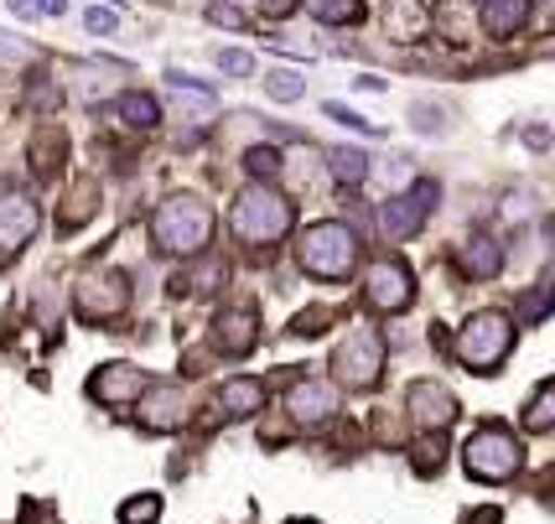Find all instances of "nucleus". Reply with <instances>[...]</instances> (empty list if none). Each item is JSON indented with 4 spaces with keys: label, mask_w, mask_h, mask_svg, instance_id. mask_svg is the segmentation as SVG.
Instances as JSON below:
<instances>
[{
    "label": "nucleus",
    "mask_w": 555,
    "mask_h": 524,
    "mask_svg": "<svg viewBox=\"0 0 555 524\" xmlns=\"http://www.w3.org/2000/svg\"><path fill=\"white\" fill-rule=\"evenodd\" d=\"M534 488H545V503L555 509V468H545V473L534 477Z\"/></svg>",
    "instance_id": "36"
},
{
    "label": "nucleus",
    "mask_w": 555,
    "mask_h": 524,
    "mask_svg": "<svg viewBox=\"0 0 555 524\" xmlns=\"http://www.w3.org/2000/svg\"><path fill=\"white\" fill-rule=\"evenodd\" d=\"M115 110H120V119L130 125V130H156L162 125V104H156V94H120L115 99Z\"/></svg>",
    "instance_id": "19"
},
{
    "label": "nucleus",
    "mask_w": 555,
    "mask_h": 524,
    "mask_svg": "<svg viewBox=\"0 0 555 524\" xmlns=\"http://www.w3.org/2000/svg\"><path fill=\"white\" fill-rule=\"evenodd\" d=\"M441 462H447V442H441V431H426V436L415 442V473L436 477L441 473Z\"/></svg>",
    "instance_id": "23"
},
{
    "label": "nucleus",
    "mask_w": 555,
    "mask_h": 524,
    "mask_svg": "<svg viewBox=\"0 0 555 524\" xmlns=\"http://www.w3.org/2000/svg\"><path fill=\"white\" fill-rule=\"evenodd\" d=\"M441 110H436V104H411V119H415V130H426V136H436V130H441Z\"/></svg>",
    "instance_id": "32"
},
{
    "label": "nucleus",
    "mask_w": 555,
    "mask_h": 524,
    "mask_svg": "<svg viewBox=\"0 0 555 524\" xmlns=\"http://www.w3.org/2000/svg\"><path fill=\"white\" fill-rule=\"evenodd\" d=\"M322 162H327V171L338 177L343 188H353V182H363V177H369V156H363V151H353V145H333Z\"/></svg>",
    "instance_id": "20"
},
{
    "label": "nucleus",
    "mask_w": 555,
    "mask_h": 524,
    "mask_svg": "<svg viewBox=\"0 0 555 524\" xmlns=\"http://www.w3.org/2000/svg\"><path fill=\"white\" fill-rule=\"evenodd\" d=\"M551 307H555V296L540 286V291H530V296L519 302V317H525V322H545V317H551Z\"/></svg>",
    "instance_id": "27"
},
{
    "label": "nucleus",
    "mask_w": 555,
    "mask_h": 524,
    "mask_svg": "<svg viewBox=\"0 0 555 524\" xmlns=\"http://www.w3.org/2000/svg\"><path fill=\"white\" fill-rule=\"evenodd\" d=\"M130 307V281L125 270H89L78 286H73V311L83 322H109Z\"/></svg>",
    "instance_id": "8"
},
{
    "label": "nucleus",
    "mask_w": 555,
    "mask_h": 524,
    "mask_svg": "<svg viewBox=\"0 0 555 524\" xmlns=\"http://www.w3.org/2000/svg\"><path fill=\"white\" fill-rule=\"evenodd\" d=\"M83 26L104 37V31H115V26H120V16H115V11H104V5H89V11H83Z\"/></svg>",
    "instance_id": "31"
},
{
    "label": "nucleus",
    "mask_w": 555,
    "mask_h": 524,
    "mask_svg": "<svg viewBox=\"0 0 555 524\" xmlns=\"http://www.w3.org/2000/svg\"><path fill=\"white\" fill-rule=\"evenodd\" d=\"M0 63H5V68H16V63H31V48H26L22 37L0 31Z\"/></svg>",
    "instance_id": "29"
},
{
    "label": "nucleus",
    "mask_w": 555,
    "mask_h": 524,
    "mask_svg": "<svg viewBox=\"0 0 555 524\" xmlns=\"http://www.w3.org/2000/svg\"><path fill=\"white\" fill-rule=\"evenodd\" d=\"M467 281H493L504 270V244L493 234H473L467 244H457V260H452Z\"/></svg>",
    "instance_id": "16"
},
{
    "label": "nucleus",
    "mask_w": 555,
    "mask_h": 524,
    "mask_svg": "<svg viewBox=\"0 0 555 524\" xmlns=\"http://www.w3.org/2000/svg\"><path fill=\"white\" fill-rule=\"evenodd\" d=\"M322 322H327V311L317 307V311H301L296 322H291V333H301V337H312V333H322Z\"/></svg>",
    "instance_id": "34"
},
{
    "label": "nucleus",
    "mask_w": 555,
    "mask_h": 524,
    "mask_svg": "<svg viewBox=\"0 0 555 524\" xmlns=\"http://www.w3.org/2000/svg\"><path fill=\"white\" fill-rule=\"evenodd\" d=\"M218 68L234 73V78H249V73H255V57H249V52H240V48H229V52H218Z\"/></svg>",
    "instance_id": "30"
},
{
    "label": "nucleus",
    "mask_w": 555,
    "mask_h": 524,
    "mask_svg": "<svg viewBox=\"0 0 555 524\" xmlns=\"http://www.w3.org/2000/svg\"><path fill=\"white\" fill-rule=\"evenodd\" d=\"M415 302V270L400 255H379L369 260L363 276V307L369 311H405Z\"/></svg>",
    "instance_id": "7"
},
{
    "label": "nucleus",
    "mask_w": 555,
    "mask_h": 524,
    "mask_svg": "<svg viewBox=\"0 0 555 524\" xmlns=\"http://www.w3.org/2000/svg\"><path fill=\"white\" fill-rule=\"evenodd\" d=\"M525 431H534V436L555 431V380L540 384V389L530 395V406H525Z\"/></svg>",
    "instance_id": "22"
},
{
    "label": "nucleus",
    "mask_w": 555,
    "mask_h": 524,
    "mask_svg": "<svg viewBox=\"0 0 555 524\" xmlns=\"http://www.w3.org/2000/svg\"><path fill=\"white\" fill-rule=\"evenodd\" d=\"M462 524H504V514H499L493 503H483V509H473V514H467Z\"/></svg>",
    "instance_id": "35"
},
{
    "label": "nucleus",
    "mask_w": 555,
    "mask_h": 524,
    "mask_svg": "<svg viewBox=\"0 0 555 524\" xmlns=\"http://www.w3.org/2000/svg\"><path fill=\"white\" fill-rule=\"evenodd\" d=\"M462 468L478 483H508V477L525 468V452H519V436L504 426H478L462 447Z\"/></svg>",
    "instance_id": "5"
},
{
    "label": "nucleus",
    "mask_w": 555,
    "mask_h": 524,
    "mask_svg": "<svg viewBox=\"0 0 555 524\" xmlns=\"http://www.w3.org/2000/svg\"><path fill=\"white\" fill-rule=\"evenodd\" d=\"M208 22H214V26H234V31H244V26H249V16H244L240 5H229V0H214V5H208Z\"/></svg>",
    "instance_id": "28"
},
{
    "label": "nucleus",
    "mask_w": 555,
    "mask_h": 524,
    "mask_svg": "<svg viewBox=\"0 0 555 524\" xmlns=\"http://www.w3.org/2000/svg\"><path fill=\"white\" fill-rule=\"evenodd\" d=\"M296 260L317 281H348L359 270V234L348 223H338V218H322V223H312L307 234L296 239Z\"/></svg>",
    "instance_id": "3"
},
{
    "label": "nucleus",
    "mask_w": 555,
    "mask_h": 524,
    "mask_svg": "<svg viewBox=\"0 0 555 524\" xmlns=\"http://www.w3.org/2000/svg\"><path fill=\"white\" fill-rule=\"evenodd\" d=\"M42 229V208L31 203V192H0V250H22Z\"/></svg>",
    "instance_id": "12"
},
{
    "label": "nucleus",
    "mask_w": 555,
    "mask_h": 524,
    "mask_svg": "<svg viewBox=\"0 0 555 524\" xmlns=\"http://www.w3.org/2000/svg\"><path fill=\"white\" fill-rule=\"evenodd\" d=\"M255 343H260V317H255V307H223L214 317V348L218 354L244 358Z\"/></svg>",
    "instance_id": "14"
},
{
    "label": "nucleus",
    "mask_w": 555,
    "mask_h": 524,
    "mask_svg": "<svg viewBox=\"0 0 555 524\" xmlns=\"http://www.w3.org/2000/svg\"><path fill=\"white\" fill-rule=\"evenodd\" d=\"M307 16H317L322 26H353L363 22V0H301Z\"/></svg>",
    "instance_id": "21"
},
{
    "label": "nucleus",
    "mask_w": 555,
    "mask_h": 524,
    "mask_svg": "<svg viewBox=\"0 0 555 524\" xmlns=\"http://www.w3.org/2000/svg\"><path fill=\"white\" fill-rule=\"evenodd\" d=\"M281 167H286V156H281L275 145H249V151H244V171H249L255 182H270Z\"/></svg>",
    "instance_id": "24"
},
{
    "label": "nucleus",
    "mask_w": 555,
    "mask_h": 524,
    "mask_svg": "<svg viewBox=\"0 0 555 524\" xmlns=\"http://www.w3.org/2000/svg\"><path fill=\"white\" fill-rule=\"evenodd\" d=\"M525 145H534V151H545V145H551V136H545L540 125H530V130H525Z\"/></svg>",
    "instance_id": "37"
},
{
    "label": "nucleus",
    "mask_w": 555,
    "mask_h": 524,
    "mask_svg": "<svg viewBox=\"0 0 555 524\" xmlns=\"http://www.w3.org/2000/svg\"><path fill=\"white\" fill-rule=\"evenodd\" d=\"M145 389H151V380H145L135 363H104L94 380H89V395H94L99 406H135Z\"/></svg>",
    "instance_id": "13"
},
{
    "label": "nucleus",
    "mask_w": 555,
    "mask_h": 524,
    "mask_svg": "<svg viewBox=\"0 0 555 524\" xmlns=\"http://www.w3.org/2000/svg\"><path fill=\"white\" fill-rule=\"evenodd\" d=\"M286 410L296 426H322V421H333L338 416V384L327 380H296L286 389Z\"/></svg>",
    "instance_id": "11"
},
{
    "label": "nucleus",
    "mask_w": 555,
    "mask_h": 524,
    "mask_svg": "<svg viewBox=\"0 0 555 524\" xmlns=\"http://www.w3.org/2000/svg\"><path fill=\"white\" fill-rule=\"evenodd\" d=\"M266 94L281 99V104H296V99L307 94V78L296 68H275V73H266Z\"/></svg>",
    "instance_id": "25"
},
{
    "label": "nucleus",
    "mask_w": 555,
    "mask_h": 524,
    "mask_svg": "<svg viewBox=\"0 0 555 524\" xmlns=\"http://www.w3.org/2000/svg\"><path fill=\"white\" fill-rule=\"evenodd\" d=\"M530 22V0H483V31L493 42H508Z\"/></svg>",
    "instance_id": "18"
},
{
    "label": "nucleus",
    "mask_w": 555,
    "mask_h": 524,
    "mask_svg": "<svg viewBox=\"0 0 555 524\" xmlns=\"http://www.w3.org/2000/svg\"><path fill=\"white\" fill-rule=\"evenodd\" d=\"M291 524H312V520H291Z\"/></svg>",
    "instance_id": "40"
},
{
    "label": "nucleus",
    "mask_w": 555,
    "mask_h": 524,
    "mask_svg": "<svg viewBox=\"0 0 555 524\" xmlns=\"http://www.w3.org/2000/svg\"><path fill=\"white\" fill-rule=\"evenodd\" d=\"M218 406H223V416H234V421L260 416V410H266V380H249V374L223 380V389H218Z\"/></svg>",
    "instance_id": "17"
},
{
    "label": "nucleus",
    "mask_w": 555,
    "mask_h": 524,
    "mask_svg": "<svg viewBox=\"0 0 555 524\" xmlns=\"http://www.w3.org/2000/svg\"><path fill=\"white\" fill-rule=\"evenodd\" d=\"M162 520V494H135L120 503V524H156Z\"/></svg>",
    "instance_id": "26"
},
{
    "label": "nucleus",
    "mask_w": 555,
    "mask_h": 524,
    "mask_svg": "<svg viewBox=\"0 0 555 524\" xmlns=\"http://www.w3.org/2000/svg\"><path fill=\"white\" fill-rule=\"evenodd\" d=\"M405 416H411L421 431H441V426H452V421H457L462 406H457V395H452L441 380H415L411 389H405Z\"/></svg>",
    "instance_id": "9"
},
{
    "label": "nucleus",
    "mask_w": 555,
    "mask_h": 524,
    "mask_svg": "<svg viewBox=\"0 0 555 524\" xmlns=\"http://www.w3.org/2000/svg\"><path fill=\"white\" fill-rule=\"evenodd\" d=\"M11 11H16V16H42V11H37V0H11Z\"/></svg>",
    "instance_id": "39"
},
{
    "label": "nucleus",
    "mask_w": 555,
    "mask_h": 524,
    "mask_svg": "<svg viewBox=\"0 0 555 524\" xmlns=\"http://www.w3.org/2000/svg\"><path fill=\"white\" fill-rule=\"evenodd\" d=\"M508 348H514V322H508L504 311H473L462 322L457 343H452L457 363H467L473 374H493L508 358Z\"/></svg>",
    "instance_id": "4"
},
{
    "label": "nucleus",
    "mask_w": 555,
    "mask_h": 524,
    "mask_svg": "<svg viewBox=\"0 0 555 524\" xmlns=\"http://www.w3.org/2000/svg\"><path fill=\"white\" fill-rule=\"evenodd\" d=\"M151 239H156L162 255H177V260L203 255L208 239H214V208H208L203 197H193V192H177V197H167V203L156 208Z\"/></svg>",
    "instance_id": "1"
},
{
    "label": "nucleus",
    "mask_w": 555,
    "mask_h": 524,
    "mask_svg": "<svg viewBox=\"0 0 555 524\" xmlns=\"http://www.w3.org/2000/svg\"><path fill=\"white\" fill-rule=\"evenodd\" d=\"M436 197H441L436 182H415L411 192H395V197L385 203V234L389 239L421 234V223H426V214L436 208Z\"/></svg>",
    "instance_id": "10"
},
{
    "label": "nucleus",
    "mask_w": 555,
    "mask_h": 524,
    "mask_svg": "<svg viewBox=\"0 0 555 524\" xmlns=\"http://www.w3.org/2000/svg\"><path fill=\"white\" fill-rule=\"evenodd\" d=\"M379 374H385V337L374 328H348L333 348V380L343 389H369V384H379Z\"/></svg>",
    "instance_id": "6"
},
{
    "label": "nucleus",
    "mask_w": 555,
    "mask_h": 524,
    "mask_svg": "<svg viewBox=\"0 0 555 524\" xmlns=\"http://www.w3.org/2000/svg\"><path fill=\"white\" fill-rule=\"evenodd\" d=\"M135 406H141L145 431H177L188 421V395H182V384H151Z\"/></svg>",
    "instance_id": "15"
},
{
    "label": "nucleus",
    "mask_w": 555,
    "mask_h": 524,
    "mask_svg": "<svg viewBox=\"0 0 555 524\" xmlns=\"http://www.w3.org/2000/svg\"><path fill=\"white\" fill-rule=\"evenodd\" d=\"M37 11H42V16H63V11H68V0H37Z\"/></svg>",
    "instance_id": "38"
},
{
    "label": "nucleus",
    "mask_w": 555,
    "mask_h": 524,
    "mask_svg": "<svg viewBox=\"0 0 555 524\" xmlns=\"http://www.w3.org/2000/svg\"><path fill=\"white\" fill-rule=\"evenodd\" d=\"M327 115L338 119V125H353V130H369V136H379V130H374V125H369V119H359V115H353V110H348V104H338V99H333V104H327Z\"/></svg>",
    "instance_id": "33"
},
{
    "label": "nucleus",
    "mask_w": 555,
    "mask_h": 524,
    "mask_svg": "<svg viewBox=\"0 0 555 524\" xmlns=\"http://www.w3.org/2000/svg\"><path fill=\"white\" fill-rule=\"evenodd\" d=\"M229 223H234V234H240V244H281V239L291 234V223H296V203H291L286 192H275L270 182H249V188L234 197V214H229Z\"/></svg>",
    "instance_id": "2"
}]
</instances>
